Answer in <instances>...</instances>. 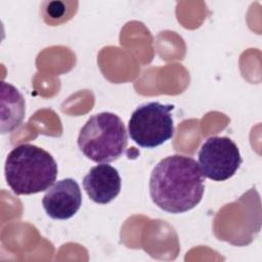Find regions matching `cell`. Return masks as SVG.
Segmentation results:
<instances>
[{"label": "cell", "mask_w": 262, "mask_h": 262, "mask_svg": "<svg viewBox=\"0 0 262 262\" xmlns=\"http://www.w3.org/2000/svg\"><path fill=\"white\" fill-rule=\"evenodd\" d=\"M243 160L234 141L226 136H211L199 151V167L202 174L214 181H225L232 177Z\"/></svg>", "instance_id": "5b68a950"}, {"label": "cell", "mask_w": 262, "mask_h": 262, "mask_svg": "<svg viewBox=\"0 0 262 262\" xmlns=\"http://www.w3.org/2000/svg\"><path fill=\"white\" fill-rule=\"evenodd\" d=\"M5 178L14 194H33L48 189L57 177V164L45 149L23 143L5 161Z\"/></svg>", "instance_id": "7a4b0ae2"}, {"label": "cell", "mask_w": 262, "mask_h": 262, "mask_svg": "<svg viewBox=\"0 0 262 262\" xmlns=\"http://www.w3.org/2000/svg\"><path fill=\"white\" fill-rule=\"evenodd\" d=\"M77 142L86 158L96 163H110L123 155L128 137L121 118L103 112L88 119L80 130Z\"/></svg>", "instance_id": "3957f363"}, {"label": "cell", "mask_w": 262, "mask_h": 262, "mask_svg": "<svg viewBox=\"0 0 262 262\" xmlns=\"http://www.w3.org/2000/svg\"><path fill=\"white\" fill-rule=\"evenodd\" d=\"M173 108V104L158 101L140 104L129 119L130 138L144 148H155L170 140L175 132L171 115Z\"/></svg>", "instance_id": "277c9868"}, {"label": "cell", "mask_w": 262, "mask_h": 262, "mask_svg": "<svg viewBox=\"0 0 262 262\" xmlns=\"http://www.w3.org/2000/svg\"><path fill=\"white\" fill-rule=\"evenodd\" d=\"M83 187L94 203L105 205L120 193L121 177L118 170L110 164H99L84 176Z\"/></svg>", "instance_id": "52a82bcc"}, {"label": "cell", "mask_w": 262, "mask_h": 262, "mask_svg": "<svg viewBox=\"0 0 262 262\" xmlns=\"http://www.w3.org/2000/svg\"><path fill=\"white\" fill-rule=\"evenodd\" d=\"M47 7L42 8L43 18L50 26H57L72 18L76 12V8H67L64 2L53 1L47 2Z\"/></svg>", "instance_id": "9c48e42d"}, {"label": "cell", "mask_w": 262, "mask_h": 262, "mask_svg": "<svg viewBox=\"0 0 262 262\" xmlns=\"http://www.w3.org/2000/svg\"><path fill=\"white\" fill-rule=\"evenodd\" d=\"M42 205L52 219L66 220L73 217L82 205V193L78 182L73 178L57 181L44 194Z\"/></svg>", "instance_id": "8992f818"}, {"label": "cell", "mask_w": 262, "mask_h": 262, "mask_svg": "<svg viewBox=\"0 0 262 262\" xmlns=\"http://www.w3.org/2000/svg\"><path fill=\"white\" fill-rule=\"evenodd\" d=\"M205 179L196 161L173 155L161 160L149 178V194L163 211L179 214L193 209L203 199Z\"/></svg>", "instance_id": "6da1fadb"}, {"label": "cell", "mask_w": 262, "mask_h": 262, "mask_svg": "<svg viewBox=\"0 0 262 262\" xmlns=\"http://www.w3.org/2000/svg\"><path fill=\"white\" fill-rule=\"evenodd\" d=\"M2 124L1 132L7 133L17 128L25 116V100L12 85L2 82Z\"/></svg>", "instance_id": "ba28073f"}]
</instances>
